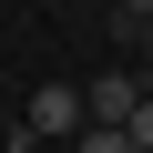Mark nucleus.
<instances>
[{
	"label": "nucleus",
	"mask_w": 153,
	"mask_h": 153,
	"mask_svg": "<svg viewBox=\"0 0 153 153\" xmlns=\"http://www.w3.org/2000/svg\"><path fill=\"white\" fill-rule=\"evenodd\" d=\"M82 123H92V102L71 92V82H41V92H31V112H21V133H41V143H71Z\"/></svg>",
	"instance_id": "obj_1"
},
{
	"label": "nucleus",
	"mask_w": 153,
	"mask_h": 153,
	"mask_svg": "<svg viewBox=\"0 0 153 153\" xmlns=\"http://www.w3.org/2000/svg\"><path fill=\"white\" fill-rule=\"evenodd\" d=\"M82 102H92V123H133L143 82H133V71H102V82H82Z\"/></svg>",
	"instance_id": "obj_2"
},
{
	"label": "nucleus",
	"mask_w": 153,
	"mask_h": 153,
	"mask_svg": "<svg viewBox=\"0 0 153 153\" xmlns=\"http://www.w3.org/2000/svg\"><path fill=\"white\" fill-rule=\"evenodd\" d=\"M71 153H133V133H123V123H82V133H71Z\"/></svg>",
	"instance_id": "obj_3"
},
{
	"label": "nucleus",
	"mask_w": 153,
	"mask_h": 153,
	"mask_svg": "<svg viewBox=\"0 0 153 153\" xmlns=\"http://www.w3.org/2000/svg\"><path fill=\"white\" fill-rule=\"evenodd\" d=\"M123 133H133V153H153V92L133 102V123H123Z\"/></svg>",
	"instance_id": "obj_4"
},
{
	"label": "nucleus",
	"mask_w": 153,
	"mask_h": 153,
	"mask_svg": "<svg viewBox=\"0 0 153 153\" xmlns=\"http://www.w3.org/2000/svg\"><path fill=\"white\" fill-rule=\"evenodd\" d=\"M133 21H153V0H123V31H133Z\"/></svg>",
	"instance_id": "obj_5"
},
{
	"label": "nucleus",
	"mask_w": 153,
	"mask_h": 153,
	"mask_svg": "<svg viewBox=\"0 0 153 153\" xmlns=\"http://www.w3.org/2000/svg\"><path fill=\"white\" fill-rule=\"evenodd\" d=\"M10 153H61V143H41V133H21V143H10Z\"/></svg>",
	"instance_id": "obj_6"
},
{
	"label": "nucleus",
	"mask_w": 153,
	"mask_h": 153,
	"mask_svg": "<svg viewBox=\"0 0 153 153\" xmlns=\"http://www.w3.org/2000/svg\"><path fill=\"white\" fill-rule=\"evenodd\" d=\"M133 41H143V51H153V21H133Z\"/></svg>",
	"instance_id": "obj_7"
}]
</instances>
